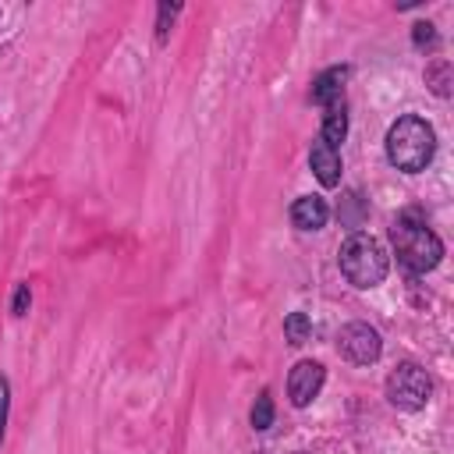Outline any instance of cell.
Returning a JSON list of instances; mask_svg holds the SVG:
<instances>
[{
	"label": "cell",
	"mask_w": 454,
	"mask_h": 454,
	"mask_svg": "<svg viewBox=\"0 0 454 454\" xmlns=\"http://www.w3.org/2000/svg\"><path fill=\"white\" fill-rule=\"evenodd\" d=\"M433 153H436V131H433L429 121L408 114V117L390 124V131H387V160L397 170L419 174V170H426Z\"/></svg>",
	"instance_id": "obj_1"
},
{
	"label": "cell",
	"mask_w": 454,
	"mask_h": 454,
	"mask_svg": "<svg viewBox=\"0 0 454 454\" xmlns=\"http://www.w3.org/2000/svg\"><path fill=\"white\" fill-rule=\"evenodd\" d=\"M390 245H394L397 262H401L404 270H411V273L433 270V266L440 262V255H443V241H440L422 220H415L411 213L397 216V223L390 227Z\"/></svg>",
	"instance_id": "obj_2"
},
{
	"label": "cell",
	"mask_w": 454,
	"mask_h": 454,
	"mask_svg": "<svg viewBox=\"0 0 454 454\" xmlns=\"http://www.w3.org/2000/svg\"><path fill=\"white\" fill-rule=\"evenodd\" d=\"M340 273L355 287H376L387 277V252L372 234H351L340 245Z\"/></svg>",
	"instance_id": "obj_3"
},
{
	"label": "cell",
	"mask_w": 454,
	"mask_h": 454,
	"mask_svg": "<svg viewBox=\"0 0 454 454\" xmlns=\"http://www.w3.org/2000/svg\"><path fill=\"white\" fill-rule=\"evenodd\" d=\"M429 394H433V380H429V372H426L422 365H415V362H401V365L387 376V397H390V404H397V408H408V411L426 408Z\"/></svg>",
	"instance_id": "obj_4"
},
{
	"label": "cell",
	"mask_w": 454,
	"mask_h": 454,
	"mask_svg": "<svg viewBox=\"0 0 454 454\" xmlns=\"http://www.w3.org/2000/svg\"><path fill=\"white\" fill-rule=\"evenodd\" d=\"M337 351H340L351 365H369V362L380 358L383 340H380V333H376L369 323H348V326L337 333Z\"/></svg>",
	"instance_id": "obj_5"
},
{
	"label": "cell",
	"mask_w": 454,
	"mask_h": 454,
	"mask_svg": "<svg viewBox=\"0 0 454 454\" xmlns=\"http://www.w3.org/2000/svg\"><path fill=\"white\" fill-rule=\"evenodd\" d=\"M323 380H326V372H323V365L319 362H298L294 369H291V376H287V394H291V404H298V408H305V404H312V397L323 390Z\"/></svg>",
	"instance_id": "obj_6"
},
{
	"label": "cell",
	"mask_w": 454,
	"mask_h": 454,
	"mask_svg": "<svg viewBox=\"0 0 454 454\" xmlns=\"http://www.w3.org/2000/svg\"><path fill=\"white\" fill-rule=\"evenodd\" d=\"M309 167H312V174L319 177V184H326V188H333V184L340 181V156H337V149L326 145L323 138L312 142V149H309Z\"/></svg>",
	"instance_id": "obj_7"
},
{
	"label": "cell",
	"mask_w": 454,
	"mask_h": 454,
	"mask_svg": "<svg viewBox=\"0 0 454 454\" xmlns=\"http://www.w3.org/2000/svg\"><path fill=\"white\" fill-rule=\"evenodd\" d=\"M326 216H330V209H326V202L319 195H301L291 206V223L301 227V231H319L326 223Z\"/></svg>",
	"instance_id": "obj_8"
},
{
	"label": "cell",
	"mask_w": 454,
	"mask_h": 454,
	"mask_svg": "<svg viewBox=\"0 0 454 454\" xmlns=\"http://www.w3.org/2000/svg\"><path fill=\"white\" fill-rule=\"evenodd\" d=\"M344 82H348V67H330V71H323V74L316 78V85H312V99L323 103V106L344 99Z\"/></svg>",
	"instance_id": "obj_9"
},
{
	"label": "cell",
	"mask_w": 454,
	"mask_h": 454,
	"mask_svg": "<svg viewBox=\"0 0 454 454\" xmlns=\"http://www.w3.org/2000/svg\"><path fill=\"white\" fill-rule=\"evenodd\" d=\"M344 135H348V114H344V99H337V103H330V106H326V117H323V131H319V138H323L326 145H333V149H337V142H344Z\"/></svg>",
	"instance_id": "obj_10"
},
{
	"label": "cell",
	"mask_w": 454,
	"mask_h": 454,
	"mask_svg": "<svg viewBox=\"0 0 454 454\" xmlns=\"http://www.w3.org/2000/svg\"><path fill=\"white\" fill-rule=\"evenodd\" d=\"M270 422H273V401H270V394L262 390V394L255 397V408H252V426H255V429H270Z\"/></svg>",
	"instance_id": "obj_11"
},
{
	"label": "cell",
	"mask_w": 454,
	"mask_h": 454,
	"mask_svg": "<svg viewBox=\"0 0 454 454\" xmlns=\"http://www.w3.org/2000/svg\"><path fill=\"white\" fill-rule=\"evenodd\" d=\"M284 333H287L291 344H305V337H309V319H305L301 312H291L287 323H284Z\"/></svg>",
	"instance_id": "obj_12"
},
{
	"label": "cell",
	"mask_w": 454,
	"mask_h": 454,
	"mask_svg": "<svg viewBox=\"0 0 454 454\" xmlns=\"http://www.w3.org/2000/svg\"><path fill=\"white\" fill-rule=\"evenodd\" d=\"M7 401H11V387L0 376V443H4V426H7Z\"/></svg>",
	"instance_id": "obj_13"
},
{
	"label": "cell",
	"mask_w": 454,
	"mask_h": 454,
	"mask_svg": "<svg viewBox=\"0 0 454 454\" xmlns=\"http://www.w3.org/2000/svg\"><path fill=\"white\" fill-rule=\"evenodd\" d=\"M25 309H28V284H18L14 301H11V312H14V316H25Z\"/></svg>",
	"instance_id": "obj_14"
},
{
	"label": "cell",
	"mask_w": 454,
	"mask_h": 454,
	"mask_svg": "<svg viewBox=\"0 0 454 454\" xmlns=\"http://www.w3.org/2000/svg\"><path fill=\"white\" fill-rule=\"evenodd\" d=\"M415 43H433V25H415Z\"/></svg>",
	"instance_id": "obj_15"
}]
</instances>
